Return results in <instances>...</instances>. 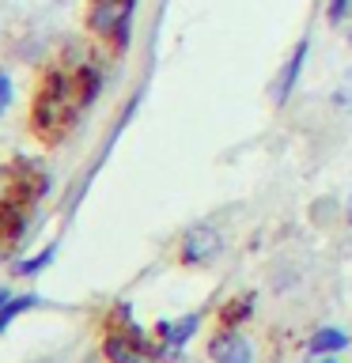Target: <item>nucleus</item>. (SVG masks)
I'll return each instance as SVG.
<instances>
[{
	"label": "nucleus",
	"instance_id": "2",
	"mask_svg": "<svg viewBox=\"0 0 352 363\" xmlns=\"http://www.w3.org/2000/svg\"><path fill=\"white\" fill-rule=\"evenodd\" d=\"M133 4L136 0H87V27H91V34L121 45L125 30H129V19H133Z\"/></svg>",
	"mask_w": 352,
	"mask_h": 363
},
{
	"label": "nucleus",
	"instance_id": "10",
	"mask_svg": "<svg viewBox=\"0 0 352 363\" xmlns=\"http://www.w3.org/2000/svg\"><path fill=\"white\" fill-rule=\"evenodd\" d=\"M50 257H53V250H45V254H38V257H31V261H23V272H27V277H31V272H38V269H45V265H50Z\"/></svg>",
	"mask_w": 352,
	"mask_h": 363
},
{
	"label": "nucleus",
	"instance_id": "4",
	"mask_svg": "<svg viewBox=\"0 0 352 363\" xmlns=\"http://www.w3.org/2000/svg\"><path fill=\"white\" fill-rule=\"evenodd\" d=\"M106 356H110V363H152V352H148L133 333L106 337Z\"/></svg>",
	"mask_w": 352,
	"mask_h": 363
},
{
	"label": "nucleus",
	"instance_id": "13",
	"mask_svg": "<svg viewBox=\"0 0 352 363\" xmlns=\"http://www.w3.org/2000/svg\"><path fill=\"white\" fill-rule=\"evenodd\" d=\"M8 303H11V299H8V291H0V311H4Z\"/></svg>",
	"mask_w": 352,
	"mask_h": 363
},
{
	"label": "nucleus",
	"instance_id": "11",
	"mask_svg": "<svg viewBox=\"0 0 352 363\" xmlns=\"http://www.w3.org/2000/svg\"><path fill=\"white\" fill-rule=\"evenodd\" d=\"M352 11V0H334V4H329V23H341Z\"/></svg>",
	"mask_w": 352,
	"mask_h": 363
},
{
	"label": "nucleus",
	"instance_id": "3",
	"mask_svg": "<svg viewBox=\"0 0 352 363\" xmlns=\"http://www.w3.org/2000/svg\"><path fill=\"white\" fill-rule=\"evenodd\" d=\"M220 250H224V238L209 223L193 227V231H186V238H182V261H186V265H209Z\"/></svg>",
	"mask_w": 352,
	"mask_h": 363
},
{
	"label": "nucleus",
	"instance_id": "5",
	"mask_svg": "<svg viewBox=\"0 0 352 363\" xmlns=\"http://www.w3.org/2000/svg\"><path fill=\"white\" fill-rule=\"evenodd\" d=\"M212 359L216 363H254V356H250V345L238 333H220L212 340Z\"/></svg>",
	"mask_w": 352,
	"mask_h": 363
},
{
	"label": "nucleus",
	"instance_id": "7",
	"mask_svg": "<svg viewBox=\"0 0 352 363\" xmlns=\"http://www.w3.org/2000/svg\"><path fill=\"white\" fill-rule=\"evenodd\" d=\"M345 345H348V333H341V329H322V333H314L311 352H314V356H322V352H337Z\"/></svg>",
	"mask_w": 352,
	"mask_h": 363
},
{
	"label": "nucleus",
	"instance_id": "9",
	"mask_svg": "<svg viewBox=\"0 0 352 363\" xmlns=\"http://www.w3.org/2000/svg\"><path fill=\"white\" fill-rule=\"evenodd\" d=\"M34 303H38V299H34V295H19V299H11V303L4 306V311H0V333H4V325L11 322V318H19L23 311H31Z\"/></svg>",
	"mask_w": 352,
	"mask_h": 363
},
{
	"label": "nucleus",
	"instance_id": "12",
	"mask_svg": "<svg viewBox=\"0 0 352 363\" xmlns=\"http://www.w3.org/2000/svg\"><path fill=\"white\" fill-rule=\"evenodd\" d=\"M8 102H11V79L0 72V113L8 110Z\"/></svg>",
	"mask_w": 352,
	"mask_h": 363
},
{
	"label": "nucleus",
	"instance_id": "6",
	"mask_svg": "<svg viewBox=\"0 0 352 363\" xmlns=\"http://www.w3.org/2000/svg\"><path fill=\"white\" fill-rule=\"evenodd\" d=\"M197 322H201L197 314H186L182 322H159V337H163L170 348H182L189 340V333L197 329Z\"/></svg>",
	"mask_w": 352,
	"mask_h": 363
},
{
	"label": "nucleus",
	"instance_id": "8",
	"mask_svg": "<svg viewBox=\"0 0 352 363\" xmlns=\"http://www.w3.org/2000/svg\"><path fill=\"white\" fill-rule=\"evenodd\" d=\"M303 57H307V42L295 45V53H292V61H288V72H284V79H280V99L292 95L295 79H299V68H303Z\"/></svg>",
	"mask_w": 352,
	"mask_h": 363
},
{
	"label": "nucleus",
	"instance_id": "1",
	"mask_svg": "<svg viewBox=\"0 0 352 363\" xmlns=\"http://www.w3.org/2000/svg\"><path fill=\"white\" fill-rule=\"evenodd\" d=\"M95 95V72L91 68H50L38 87H34L31 102V129L42 136L45 144H57L68 133V125L76 121L79 106H87Z\"/></svg>",
	"mask_w": 352,
	"mask_h": 363
}]
</instances>
